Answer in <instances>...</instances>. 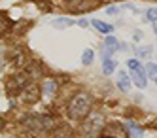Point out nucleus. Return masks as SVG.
I'll return each mask as SVG.
<instances>
[{
  "label": "nucleus",
  "instance_id": "nucleus-1",
  "mask_svg": "<svg viewBox=\"0 0 157 138\" xmlns=\"http://www.w3.org/2000/svg\"><path fill=\"white\" fill-rule=\"evenodd\" d=\"M91 106H93V98L83 91H80L68 102V117L76 121H83L91 113Z\"/></svg>",
  "mask_w": 157,
  "mask_h": 138
},
{
  "label": "nucleus",
  "instance_id": "nucleus-2",
  "mask_svg": "<svg viewBox=\"0 0 157 138\" xmlns=\"http://www.w3.org/2000/svg\"><path fill=\"white\" fill-rule=\"evenodd\" d=\"M104 127H106V121H104V117L100 116L98 112L89 113V116L83 119V132H85L87 136H97V134H102Z\"/></svg>",
  "mask_w": 157,
  "mask_h": 138
},
{
  "label": "nucleus",
  "instance_id": "nucleus-3",
  "mask_svg": "<svg viewBox=\"0 0 157 138\" xmlns=\"http://www.w3.org/2000/svg\"><path fill=\"white\" fill-rule=\"evenodd\" d=\"M127 64L131 68V79L134 82V85H136L138 89H144L146 87V82H148V76H146V70L142 68L140 61L138 59H129Z\"/></svg>",
  "mask_w": 157,
  "mask_h": 138
},
{
  "label": "nucleus",
  "instance_id": "nucleus-4",
  "mask_svg": "<svg viewBox=\"0 0 157 138\" xmlns=\"http://www.w3.org/2000/svg\"><path fill=\"white\" fill-rule=\"evenodd\" d=\"M40 95H42L40 87L34 85V83H29V85L19 93V100L23 102V104H36V102L40 100Z\"/></svg>",
  "mask_w": 157,
  "mask_h": 138
},
{
  "label": "nucleus",
  "instance_id": "nucleus-5",
  "mask_svg": "<svg viewBox=\"0 0 157 138\" xmlns=\"http://www.w3.org/2000/svg\"><path fill=\"white\" fill-rule=\"evenodd\" d=\"M27 85H29V74H13L6 82V87L10 91H13V93H21Z\"/></svg>",
  "mask_w": 157,
  "mask_h": 138
},
{
  "label": "nucleus",
  "instance_id": "nucleus-6",
  "mask_svg": "<svg viewBox=\"0 0 157 138\" xmlns=\"http://www.w3.org/2000/svg\"><path fill=\"white\" fill-rule=\"evenodd\" d=\"M119 48H121L119 42H117L114 36H108V38L104 40V45H102V57H112Z\"/></svg>",
  "mask_w": 157,
  "mask_h": 138
},
{
  "label": "nucleus",
  "instance_id": "nucleus-7",
  "mask_svg": "<svg viewBox=\"0 0 157 138\" xmlns=\"http://www.w3.org/2000/svg\"><path fill=\"white\" fill-rule=\"evenodd\" d=\"M51 138H74V131L70 125H59L51 131Z\"/></svg>",
  "mask_w": 157,
  "mask_h": 138
},
{
  "label": "nucleus",
  "instance_id": "nucleus-8",
  "mask_svg": "<svg viewBox=\"0 0 157 138\" xmlns=\"http://www.w3.org/2000/svg\"><path fill=\"white\" fill-rule=\"evenodd\" d=\"M74 19H70V17H55L53 21H51V25L55 27V29H59V30H63V29H68V27H72L74 25Z\"/></svg>",
  "mask_w": 157,
  "mask_h": 138
},
{
  "label": "nucleus",
  "instance_id": "nucleus-9",
  "mask_svg": "<svg viewBox=\"0 0 157 138\" xmlns=\"http://www.w3.org/2000/svg\"><path fill=\"white\" fill-rule=\"evenodd\" d=\"M117 87L123 91V93H127V91L131 89V78L127 72H119L117 74Z\"/></svg>",
  "mask_w": 157,
  "mask_h": 138
},
{
  "label": "nucleus",
  "instance_id": "nucleus-10",
  "mask_svg": "<svg viewBox=\"0 0 157 138\" xmlns=\"http://www.w3.org/2000/svg\"><path fill=\"white\" fill-rule=\"evenodd\" d=\"M91 23H93V27H95V29H97L98 32H102V34H110L112 30H114V27H112V25H108V23H104V21L93 19Z\"/></svg>",
  "mask_w": 157,
  "mask_h": 138
},
{
  "label": "nucleus",
  "instance_id": "nucleus-11",
  "mask_svg": "<svg viewBox=\"0 0 157 138\" xmlns=\"http://www.w3.org/2000/svg\"><path fill=\"white\" fill-rule=\"evenodd\" d=\"M42 91H44V95H48V97L55 95V91H57V82H53V79H46L44 85H42Z\"/></svg>",
  "mask_w": 157,
  "mask_h": 138
},
{
  "label": "nucleus",
  "instance_id": "nucleus-12",
  "mask_svg": "<svg viewBox=\"0 0 157 138\" xmlns=\"http://www.w3.org/2000/svg\"><path fill=\"white\" fill-rule=\"evenodd\" d=\"M127 132H129V136H131V138H140V136L144 134V131L138 127V125H134L132 121H129V123H127Z\"/></svg>",
  "mask_w": 157,
  "mask_h": 138
},
{
  "label": "nucleus",
  "instance_id": "nucleus-13",
  "mask_svg": "<svg viewBox=\"0 0 157 138\" xmlns=\"http://www.w3.org/2000/svg\"><path fill=\"white\" fill-rule=\"evenodd\" d=\"M116 70V63L110 59V57H102V72L108 76V74H112Z\"/></svg>",
  "mask_w": 157,
  "mask_h": 138
},
{
  "label": "nucleus",
  "instance_id": "nucleus-14",
  "mask_svg": "<svg viewBox=\"0 0 157 138\" xmlns=\"http://www.w3.org/2000/svg\"><path fill=\"white\" fill-rule=\"evenodd\" d=\"M146 76L150 79H153L155 85H157V64L155 63H148V66H146Z\"/></svg>",
  "mask_w": 157,
  "mask_h": 138
},
{
  "label": "nucleus",
  "instance_id": "nucleus-15",
  "mask_svg": "<svg viewBox=\"0 0 157 138\" xmlns=\"http://www.w3.org/2000/svg\"><path fill=\"white\" fill-rule=\"evenodd\" d=\"M12 29V21H10L6 15H0V36H2L4 32H8Z\"/></svg>",
  "mask_w": 157,
  "mask_h": 138
},
{
  "label": "nucleus",
  "instance_id": "nucleus-16",
  "mask_svg": "<svg viewBox=\"0 0 157 138\" xmlns=\"http://www.w3.org/2000/svg\"><path fill=\"white\" fill-rule=\"evenodd\" d=\"M93 57H95V51L87 48V49L83 51V55H82V64H85V66L91 64V63H93Z\"/></svg>",
  "mask_w": 157,
  "mask_h": 138
},
{
  "label": "nucleus",
  "instance_id": "nucleus-17",
  "mask_svg": "<svg viewBox=\"0 0 157 138\" xmlns=\"http://www.w3.org/2000/svg\"><path fill=\"white\" fill-rule=\"evenodd\" d=\"M146 19L151 21V23H157V8H148V11H146Z\"/></svg>",
  "mask_w": 157,
  "mask_h": 138
},
{
  "label": "nucleus",
  "instance_id": "nucleus-18",
  "mask_svg": "<svg viewBox=\"0 0 157 138\" xmlns=\"http://www.w3.org/2000/svg\"><path fill=\"white\" fill-rule=\"evenodd\" d=\"M136 53H138L140 57H148V55L151 53V49H150V48H138V49H136Z\"/></svg>",
  "mask_w": 157,
  "mask_h": 138
},
{
  "label": "nucleus",
  "instance_id": "nucleus-19",
  "mask_svg": "<svg viewBox=\"0 0 157 138\" xmlns=\"http://www.w3.org/2000/svg\"><path fill=\"white\" fill-rule=\"evenodd\" d=\"M17 138H36V134L32 132V131H25V132H21V134H17Z\"/></svg>",
  "mask_w": 157,
  "mask_h": 138
},
{
  "label": "nucleus",
  "instance_id": "nucleus-20",
  "mask_svg": "<svg viewBox=\"0 0 157 138\" xmlns=\"http://www.w3.org/2000/svg\"><path fill=\"white\" fill-rule=\"evenodd\" d=\"M117 11H119V8H114V6H112V8H108V10H106V13H108V15H116Z\"/></svg>",
  "mask_w": 157,
  "mask_h": 138
},
{
  "label": "nucleus",
  "instance_id": "nucleus-21",
  "mask_svg": "<svg viewBox=\"0 0 157 138\" xmlns=\"http://www.w3.org/2000/svg\"><path fill=\"white\" fill-rule=\"evenodd\" d=\"M4 125H6V121H4V117H2V116H0V131L4 129Z\"/></svg>",
  "mask_w": 157,
  "mask_h": 138
},
{
  "label": "nucleus",
  "instance_id": "nucleus-22",
  "mask_svg": "<svg viewBox=\"0 0 157 138\" xmlns=\"http://www.w3.org/2000/svg\"><path fill=\"white\" fill-rule=\"evenodd\" d=\"M153 32H155V36H157V23H153Z\"/></svg>",
  "mask_w": 157,
  "mask_h": 138
},
{
  "label": "nucleus",
  "instance_id": "nucleus-23",
  "mask_svg": "<svg viewBox=\"0 0 157 138\" xmlns=\"http://www.w3.org/2000/svg\"><path fill=\"white\" fill-rule=\"evenodd\" d=\"M0 66H2V59H0Z\"/></svg>",
  "mask_w": 157,
  "mask_h": 138
}]
</instances>
